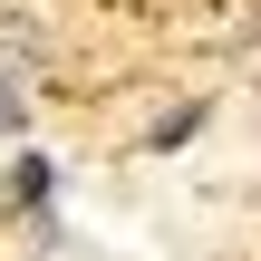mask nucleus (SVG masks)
Instances as JSON below:
<instances>
[{"mask_svg":"<svg viewBox=\"0 0 261 261\" xmlns=\"http://www.w3.org/2000/svg\"><path fill=\"white\" fill-rule=\"evenodd\" d=\"M29 126V97H19V68H0V136Z\"/></svg>","mask_w":261,"mask_h":261,"instance_id":"1","label":"nucleus"},{"mask_svg":"<svg viewBox=\"0 0 261 261\" xmlns=\"http://www.w3.org/2000/svg\"><path fill=\"white\" fill-rule=\"evenodd\" d=\"M10 174H19V184H10V194H19V203H48V165H39V155H19V165H10Z\"/></svg>","mask_w":261,"mask_h":261,"instance_id":"2","label":"nucleus"}]
</instances>
